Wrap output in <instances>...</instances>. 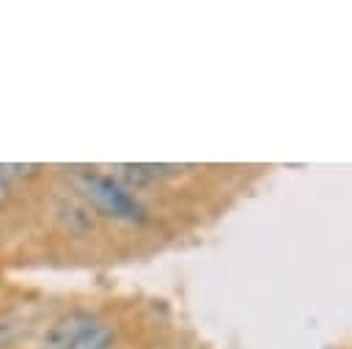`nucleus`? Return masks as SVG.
<instances>
[{"mask_svg": "<svg viewBox=\"0 0 352 349\" xmlns=\"http://www.w3.org/2000/svg\"><path fill=\"white\" fill-rule=\"evenodd\" d=\"M74 181L80 187V192L94 201L102 212H107L116 220H126V223H143V206L140 201L113 176L96 173V170H80L74 173Z\"/></svg>", "mask_w": 352, "mask_h": 349, "instance_id": "obj_2", "label": "nucleus"}, {"mask_svg": "<svg viewBox=\"0 0 352 349\" xmlns=\"http://www.w3.org/2000/svg\"><path fill=\"white\" fill-rule=\"evenodd\" d=\"M113 327L85 311H69L58 316L41 338L44 349H110L113 346Z\"/></svg>", "mask_w": 352, "mask_h": 349, "instance_id": "obj_1", "label": "nucleus"}, {"mask_svg": "<svg viewBox=\"0 0 352 349\" xmlns=\"http://www.w3.org/2000/svg\"><path fill=\"white\" fill-rule=\"evenodd\" d=\"M8 190V168L6 165H0V198H3V192Z\"/></svg>", "mask_w": 352, "mask_h": 349, "instance_id": "obj_3", "label": "nucleus"}]
</instances>
